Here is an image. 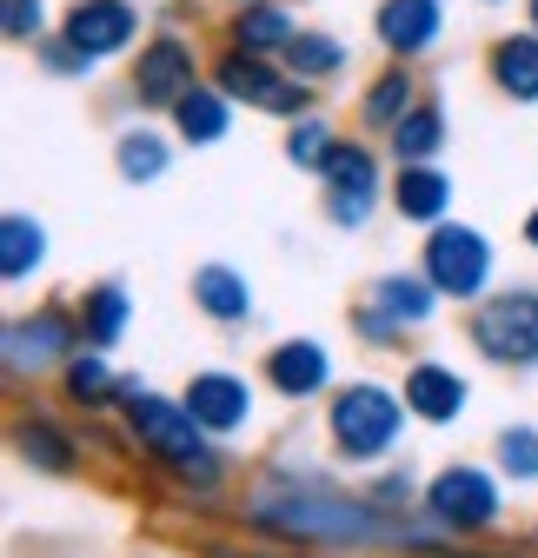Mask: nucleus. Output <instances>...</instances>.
<instances>
[{"instance_id": "nucleus-25", "label": "nucleus", "mask_w": 538, "mask_h": 558, "mask_svg": "<svg viewBox=\"0 0 538 558\" xmlns=\"http://www.w3.org/2000/svg\"><path fill=\"white\" fill-rule=\"evenodd\" d=\"M120 173L126 180H160L167 173V147H160L154 133H126L120 140Z\"/></svg>"}, {"instance_id": "nucleus-3", "label": "nucleus", "mask_w": 538, "mask_h": 558, "mask_svg": "<svg viewBox=\"0 0 538 558\" xmlns=\"http://www.w3.org/2000/svg\"><path fill=\"white\" fill-rule=\"evenodd\" d=\"M399 433V399L379 386H353L340 405H332V439H340L346 459H379Z\"/></svg>"}, {"instance_id": "nucleus-4", "label": "nucleus", "mask_w": 538, "mask_h": 558, "mask_svg": "<svg viewBox=\"0 0 538 558\" xmlns=\"http://www.w3.org/2000/svg\"><path fill=\"white\" fill-rule=\"evenodd\" d=\"M486 272H492V253L473 227H439L426 240V279L439 293H458V300H473L486 287Z\"/></svg>"}, {"instance_id": "nucleus-5", "label": "nucleus", "mask_w": 538, "mask_h": 558, "mask_svg": "<svg viewBox=\"0 0 538 558\" xmlns=\"http://www.w3.org/2000/svg\"><path fill=\"white\" fill-rule=\"evenodd\" d=\"M473 339L492 360H538V293H505V300L479 306Z\"/></svg>"}, {"instance_id": "nucleus-1", "label": "nucleus", "mask_w": 538, "mask_h": 558, "mask_svg": "<svg viewBox=\"0 0 538 558\" xmlns=\"http://www.w3.org/2000/svg\"><path fill=\"white\" fill-rule=\"evenodd\" d=\"M120 399H126L133 433H140L167 465H180V472H193V478H213V472H220V465H213V452H207V439H199L193 405H167V399L140 392V379H126V386H120Z\"/></svg>"}, {"instance_id": "nucleus-2", "label": "nucleus", "mask_w": 538, "mask_h": 558, "mask_svg": "<svg viewBox=\"0 0 538 558\" xmlns=\"http://www.w3.org/2000/svg\"><path fill=\"white\" fill-rule=\"evenodd\" d=\"M213 81H220L227 100H246V107H259V113H299V107H306V81H299V74H273V66H266V53H246V47H233V53L213 66Z\"/></svg>"}, {"instance_id": "nucleus-11", "label": "nucleus", "mask_w": 538, "mask_h": 558, "mask_svg": "<svg viewBox=\"0 0 538 558\" xmlns=\"http://www.w3.org/2000/svg\"><path fill=\"white\" fill-rule=\"evenodd\" d=\"M439 0H386V8H379V40L392 47V53H426L432 40H439Z\"/></svg>"}, {"instance_id": "nucleus-19", "label": "nucleus", "mask_w": 538, "mask_h": 558, "mask_svg": "<svg viewBox=\"0 0 538 558\" xmlns=\"http://www.w3.org/2000/svg\"><path fill=\"white\" fill-rule=\"evenodd\" d=\"M173 120H180L186 140H199V147H207V140L227 133V94H220V87H193V94L173 100Z\"/></svg>"}, {"instance_id": "nucleus-9", "label": "nucleus", "mask_w": 538, "mask_h": 558, "mask_svg": "<svg viewBox=\"0 0 538 558\" xmlns=\"http://www.w3.org/2000/svg\"><path fill=\"white\" fill-rule=\"evenodd\" d=\"M432 512L445 525H492L499 519V493H492V478L473 472V465H452L432 478Z\"/></svg>"}, {"instance_id": "nucleus-21", "label": "nucleus", "mask_w": 538, "mask_h": 558, "mask_svg": "<svg viewBox=\"0 0 538 558\" xmlns=\"http://www.w3.org/2000/svg\"><path fill=\"white\" fill-rule=\"evenodd\" d=\"M439 140H445V126H439V107H413L406 120L392 126V154L406 160V167H419V160H432V154H439Z\"/></svg>"}, {"instance_id": "nucleus-6", "label": "nucleus", "mask_w": 538, "mask_h": 558, "mask_svg": "<svg viewBox=\"0 0 538 558\" xmlns=\"http://www.w3.org/2000/svg\"><path fill=\"white\" fill-rule=\"evenodd\" d=\"M259 519L280 532H319V538H366L372 532V519L359 506H340V499H266Z\"/></svg>"}, {"instance_id": "nucleus-28", "label": "nucleus", "mask_w": 538, "mask_h": 558, "mask_svg": "<svg viewBox=\"0 0 538 558\" xmlns=\"http://www.w3.org/2000/svg\"><path fill=\"white\" fill-rule=\"evenodd\" d=\"M332 147H340V140H332L319 120H299V126L286 133V154H293V167H326V160H332Z\"/></svg>"}, {"instance_id": "nucleus-31", "label": "nucleus", "mask_w": 538, "mask_h": 558, "mask_svg": "<svg viewBox=\"0 0 538 558\" xmlns=\"http://www.w3.org/2000/svg\"><path fill=\"white\" fill-rule=\"evenodd\" d=\"M499 459H505V472H512V478H531V472H538V439H531V433H505Z\"/></svg>"}, {"instance_id": "nucleus-24", "label": "nucleus", "mask_w": 538, "mask_h": 558, "mask_svg": "<svg viewBox=\"0 0 538 558\" xmlns=\"http://www.w3.org/2000/svg\"><path fill=\"white\" fill-rule=\"evenodd\" d=\"M0 240H8V246H0V266H8V279H27V266H40V240H47V233H40L34 220L14 214L8 227H0Z\"/></svg>"}, {"instance_id": "nucleus-14", "label": "nucleus", "mask_w": 538, "mask_h": 558, "mask_svg": "<svg viewBox=\"0 0 538 558\" xmlns=\"http://www.w3.org/2000/svg\"><path fill=\"white\" fill-rule=\"evenodd\" d=\"M293 14L286 8H266V0H246V8L233 14V47L246 53H273V47H293Z\"/></svg>"}, {"instance_id": "nucleus-27", "label": "nucleus", "mask_w": 538, "mask_h": 558, "mask_svg": "<svg viewBox=\"0 0 538 558\" xmlns=\"http://www.w3.org/2000/svg\"><path fill=\"white\" fill-rule=\"evenodd\" d=\"M379 306H386L392 319H406V326H419V319L432 313V293L419 287V279H386V287H379Z\"/></svg>"}, {"instance_id": "nucleus-26", "label": "nucleus", "mask_w": 538, "mask_h": 558, "mask_svg": "<svg viewBox=\"0 0 538 558\" xmlns=\"http://www.w3.org/2000/svg\"><path fill=\"white\" fill-rule=\"evenodd\" d=\"M120 326H126V293H120V287H100L94 306H87V339H94V345H113Z\"/></svg>"}, {"instance_id": "nucleus-30", "label": "nucleus", "mask_w": 538, "mask_h": 558, "mask_svg": "<svg viewBox=\"0 0 538 558\" xmlns=\"http://www.w3.org/2000/svg\"><path fill=\"white\" fill-rule=\"evenodd\" d=\"M0 21H8V34H14V40H40L47 8H40V0H8V8H0Z\"/></svg>"}, {"instance_id": "nucleus-17", "label": "nucleus", "mask_w": 538, "mask_h": 558, "mask_svg": "<svg viewBox=\"0 0 538 558\" xmlns=\"http://www.w3.org/2000/svg\"><path fill=\"white\" fill-rule=\"evenodd\" d=\"M266 373H273V386H280V392L306 399V392H319V386H326V353H319L313 339H293V345H280V353H273V366H266Z\"/></svg>"}, {"instance_id": "nucleus-29", "label": "nucleus", "mask_w": 538, "mask_h": 558, "mask_svg": "<svg viewBox=\"0 0 538 558\" xmlns=\"http://www.w3.org/2000/svg\"><path fill=\"white\" fill-rule=\"evenodd\" d=\"M21 452H27V459H40L47 472H66V465H74V446H66L53 426H21Z\"/></svg>"}, {"instance_id": "nucleus-32", "label": "nucleus", "mask_w": 538, "mask_h": 558, "mask_svg": "<svg viewBox=\"0 0 538 558\" xmlns=\"http://www.w3.org/2000/svg\"><path fill=\"white\" fill-rule=\"evenodd\" d=\"M66 386H74L81 399H100V392L113 386V373H107L100 360H74V366H66Z\"/></svg>"}, {"instance_id": "nucleus-23", "label": "nucleus", "mask_w": 538, "mask_h": 558, "mask_svg": "<svg viewBox=\"0 0 538 558\" xmlns=\"http://www.w3.org/2000/svg\"><path fill=\"white\" fill-rule=\"evenodd\" d=\"M286 66H293L299 81H326V74H340V66H346V47L299 27V34H293V47H286Z\"/></svg>"}, {"instance_id": "nucleus-20", "label": "nucleus", "mask_w": 538, "mask_h": 558, "mask_svg": "<svg viewBox=\"0 0 538 558\" xmlns=\"http://www.w3.org/2000/svg\"><path fill=\"white\" fill-rule=\"evenodd\" d=\"M193 293H199V306H207L213 319H246V279L240 272H227V266H199V279H193Z\"/></svg>"}, {"instance_id": "nucleus-18", "label": "nucleus", "mask_w": 538, "mask_h": 558, "mask_svg": "<svg viewBox=\"0 0 538 558\" xmlns=\"http://www.w3.org/2000/svg\"><path fill=\"white\" fill-rule=\"evenodd\" d=\"M413 107H419V100H413V74H406V66H392V74H379L372 94L359 100V120H366V126H399Z\"/></svg>"}, {"instance_id": "nucleus-13", "label": "nucleus", "mask_w": 538, "mask_h": 558, "mask_svg": "<svg viewBox=\"0 0 538 558\" xmlns=\"http://www.w3.org/2000/svg\"><path fill=\"white\" fill-rule=\"evenodd\" d=\"M60 345H66V319L60 313H40V319H21L8 326V366H53L60 360Z\"/></svg>"}, {"instance_id": "nucleus-34", "label": "nucleus", "mask_w": 538, "mask_h": 558, "mask_svg": "<svg viewBox=\"0 0 538 558\" xmlns=\"http://www.w3.org/2000/svg\"><path fill=\"white\" fill-rule=\"evenodd\" d=\"M531 27H538V0H531Z\"/></svg>"}, {"instance_id": "nucleus-15", "label": "nucleus", "mask_w": 538, "mask_h": 558, "mask_svg": "<svg viewBox=\"0 0 538 558\" xmlns=\"http://www.w3.org/2000/svg\"><path fill=\"white\" fill-rule=\"evenodd\" d=\"M492 81L512 100H538V34H512L492 47Z\"/></svg>"}, {"instance_id": "nucleus-7", "label": "nucleus", "mask_w": 538, "mask_h": 558, "mask_svg": "<svg viewBox=\"0 0 538 558\" xmlns=\"http://www.w3.org/2000/svg\"><path fill=\"white\" fill-rule=\"evenodd\" d=\"M133 94H140L147 107H173L180 94H193V47L160 34L140 47V66H133Z\"/></svg>"}, {"instance_id": "nucleus-22", "label": "nucleus", "mask_w": 538, "mask_h": 558, "mask_svg": "<svg viewBox=\"0 0 538 558\" xmlns=\"http://www.w3.org/2000/svg\"><path fill=\"white\" fill-rule=\"evenodd\" d=\"M445 193H452V186H445L432 167H406L392 199H399V214H406V220H439V214H445Z\"/></svg>"}, {"instance_id": "nucleus-16", "label": "nucleus", "mask_w": 538, "mask_h": 558, "mask_svg": "<svg viewBox=\"0 0 538 558\" xmlns=\"http://www.w3.org/2000/svg\"><path fill=\"white\" fill-rule=\"evenodd\" d=\"M406 405H413L419 418H452V412L465 405V379L445 373V366H413V379H406Z\"/></svg>"}, {"instance_id": "nucleus-33", "label": "nucleus", "mask_w": 538, "mask_h": 558, "mask_svg": "<svg viewBox=\"0 0 538 558\" xmlns=\"http://www.w3.org/2000/svg\"><path fill=\"white\" fill-rule=\"evenodd\" d=\"M525 240H531V246H538V214H531V220H525Z\"/></svg>"}, {"instance_id": "nucleus-10", "label": "nucleus", "mask_w": 538, "mask_h": 558, "mask_svg": "<svg viewBox=\"0 0 538 558\" xmlns=\"http://www.w3.org/2000/svg\"><path fill=\"white\" fill-rule=\"evenodd\" d=\"M326 180H332V220H340V227H359V220L372 214V180H379L372 154L340 140V147H332V160H326Z\"/></svg>"}, {"instance_id": "nucleus-12", "label": "nucleus", "mask_w": 538, "mask_h": 558, "mask_svg": "<svg viewBox=\"0 0 538 558\" xmlns=\"http://www.w3.org/2000/svg\"><path fill=\"white\" fill-rule=\"evenodd\" d=\"M186 405H193L199 426H213V433L246 426V386H240V379H227V373H199V379H193V392H186Z\"/></svg>"}, {"instance_id": "nucleus-8", "label": "nucleus", "mask_w": 538, "mask_h": 558, "mask_svg": "<svg viewBox=\"0 0 538 558\" xmlns=\"http://www.w3.org/2000/svg\"><path fill=\"white\" fill-rule=\"evenodd\" d=\"M140 21H133L126 0H74V14H66V40H74L87 60H107L120 47H133Z\"/></svg>"}]
</instances>
